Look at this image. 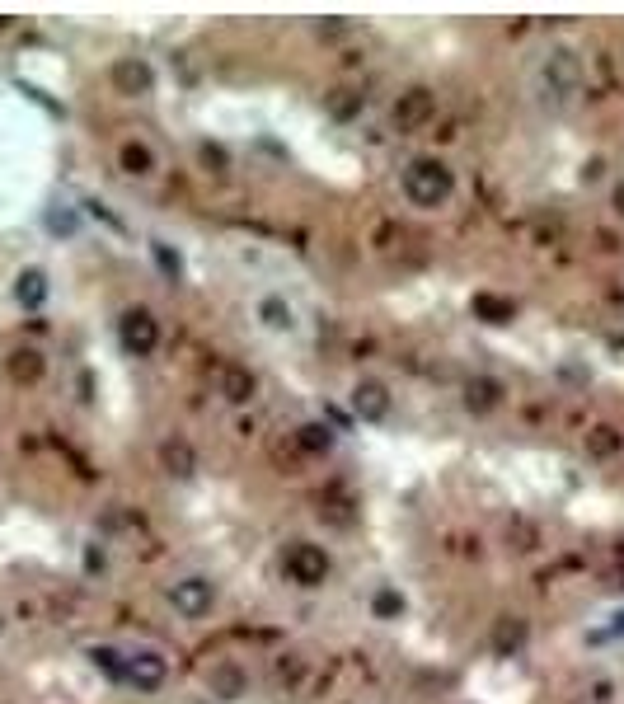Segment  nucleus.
<instances>
[{
    "label": "nucleus",
    "mask_w": 624,
    "mask_h": 704,
    "mask_svg": "<svg viewBox=\"0 0 624 704\" xmlns=\"http://www.w3.org/2000/svg\"><path fill=\"white\" fill-rule=\"evenodd\" d=\"M531 85H535V94H540V104H549V108H568V104H573V99L582 94V57H578V47L549 43L545 52H540L535 71H531Z\"/></svg>",
    "instance_id": "obj_1"
},
{
    "label": "nucleus",
    "mask_w": 624,
    "mask_h": 704,
    "mask_svg": "<svg viewBox=\"0 0 624 704\" xmlns=\"http://www.w3.org/2000/svg\"><path fill=\"white\" fill-rule=\"evenodd\" d=\"M399 193L418 212H437L456 198V169L446 165L442 155H413L409 165L399 169Z\"/></svg>",
    "instance_id": "obj_2"
},
{
    "label": "nucleus",
    "mask_w": 624,
    "mask_h": 704,
    "mask_svg": "<svg viewBox=\"0 0 624 704\" xmlns=\"http://www.w3.org/2000/svg\"><path fill=\"white\" fill-rule=\"evenodd\" d=\"M277 564H282V578H287L291 587H305V592L324 587V582H329V573H334V559H329V550H324V545H315V540H287Z\"/></svg>",
    "instance_id": "obj_3"
},
{
    "label": "nucleus",
    "mask_w": 624,
    "mask_h": 704,
    "mask_svg": "<svg viewBox=\"0 0 624 704\" xmlns=\"http://www.w3.org/2000/svg\"><path fill=\"white\" fill-rule=\"evenodd\" d=\"M165 601L174 606L179 620L198 625V620H207V615L216 611V582L207 578V573H179V578H169Z\"/></svg>",
    "instance_id": "obj_4"
},
{
    "label": "nucleus",
    "mask_w": 624,
    "mask_h": 704,
    "mask_svg": "<svg viewBox=\"0 0 624 704\" xmlns=\"http://www.w3.org/2000/svg\"><path fill=\"white\" fill-rule=\"evenodd\" d=\"M432 118H437V94L427 90V85L399 90L395 104H390V123H395V132H423Z\"/></svg>",
    "instance_id": "obj_5"
},
{
    "label": "nucleus",
    "mask_w": 624,
    "mask_h": 704,
    "mask_svg": "<svg viewBox=\"0 0 624 704\" xmlns=\"http://www.w3.org/2000/svg\"><path fill=\"white\" fill-rule=\"evenodd\" d=\"M118 338L122 348L132 352V357H151L160 348V320H155L151 306H127L118 320Z\"/></svg>",
    "instance_id": "obj_6"
},
{
    "label": "nucleus",
    "mask_w": 624,
    "mask_h": 704,
    "mask_svg": "<svg viewBox=\"0 0 624 704\" xmlns=\"http://www.w3.org/2000/svg\"><path fill=\"white\" fill-rule=\"evenodd\" d=\"M118 681L146 690V695H155V690L169 681L165 653H160V648H132V653H122V676H118Z\"/></svg>",
    "instance_id": "obj_7"
},
{
    "label": "nucleus",
    "mask_w": 624,
    "mask_h": 704,
    "mask_svg": "<svg viewBox=\"0 0 624 704\" xmlns=\"http://www.w3.org/2000/svg\"><path fill=\"white\" fill-rule=\"evenodd\" d=\"M202 681H207V690H212L216 700H226V704L249 695V667H244L240 658H212L207 672H202Z\"/></svg>",
    "instance_id": "obj_8"
},
{
    "label": "nucleus",
    "mask_w": 624,
    "mask_h": 704,
    "mask_svg": "<svg viewBox=\"0 0 624 704\" xmlns=\"http://www.w3.org/2000/svg\"><path fill=\"white\" fill-rule=\"evenodd\" d=\"M395 409V399H390V385L376 381V376H362V381L352 385V414L362 418V423H385Z\"/></svg>",
    "instance_id": "obj_9"
},
{
    "label": "nucleus",
    "mask_w": 624,
    "mask_h": 704,
    "mask_svg": "<svg viewBox=\"0 0 624 704\" xmlns=\"http://www.w3.org/2000/svg\"><path fill=\"white\" fill-rule=\"evenodd\" d=\"M108 80H113V90L127 94V99H141V94L155 90V71L146 57H122V62H113Z\"/></svg>",
    "instance_id": "obj_10"
},
{
    "label": "nucleus",
    "mask_w": 624,
    "mask_h": 704,
    "mask_svg": "<svg viewBox=\"0 0 624 704\" xmlns=\"http://www.w3.org/2000/svg\"><path fill=\"white\" fill-rule=\"evenodd\" d=\"M118 169L127 179H151L160 169V155H155V146L146 137H127L118 141Z\"/></svg>",
    "instance_id": "obj_11"
},
{
    "label": "nucleus",
    "mask_w": 624,
    "mask_h": 704,
    "mask_svg": "<svg viewBox=\"0 0 624 704\" xmlns=\"http://www.w3.org/2000/svg\"><path fill=\"white\" fill-rule=\"evenodd\" d=\"M160 470L174 475V479H193V475H198V451H193V442L179 437V432L165 437V442H160Z\"/></svg>",
    "instance_id": "obj_12"
},
{
    "label": "nucleus",
    "mask_w": 624,
    "mask_h": 704,
    "mask_svg": "<svg viewBox=\"0 0 624 704\" xmlns=\"http://www.w3.org/2000/svg\"><path fill=\"white\" fill-rule=\"evenodd\" d=\"M5 371H10V381H15V385H38L47 376L43 348H33V343H19V348H10V357H5Z\"/></svg>",
    "instance_id": "obj_13"
},
{
    "label": "nucleus",
    "mask_w": 624,
    "mask_h": 704,
    "mask_svg": "<svg viewBox=\"0 0 624 704\" xmlns=\"http://www.w3.org/2000/svg\"><path fill=\"white\" fill-rule=\"evenodd\" d=\"M216 390H221L230 404H249L254 390H259V381H254V371L244 367V362H221V367H216Z\"/></svg>",
    "instance_id": "obj_14"
},
{
    "label": "nucleus",
    "mask_w": 624,
    "mask_h": 704,
    "mask_svg": "<svg viewBox=\"0 0 624 704\" xmlns=\"http://www.w3.org/2000/svg\"><path fill=\"white\" fill-rule=\"evenodd\" d=\"M526 639H531V625H526L521 615H498V620H493V653H498V658L521 653Z\"/></svg>",
    "instance_id": "obj_15"
},
{
    "label": "nucleus",
    "mask_w": 624,
    "mask_h": 704,
    "mask_svg": "<svg viewBox=\"0 0 624 704\" xmlns=\"http://www.w3.org/2000/svg\"><path fill=\"white\" fill-rule=\"evenodd\" d=\"M503 381H498V376H470V381H465V409H470V414H493V409H498V404H503Z\"/></svg>",
    "instance_id": "obj_16"
},
{
    "label": "nucleus",
    "mask_w": 624,
    "mask_h": 704,
    "mask_svg": "<svg viewBox=\"0 0 624 704\" xmlns=\"http://www.w3.org/2000/svg\"><path fill=\"white\" fill-rule=\"evenodd\" d=\"M582 451L592 460H610V456H620L624 451V432L620 428H610V423H596L587 437H582Z\"/></svg>",
    "instance_id": "obj_17"
},
{
    "label": "nucleus",
    "mask_w": 624,
    "mask_h": 704,
    "mask_svg": "<svg viewBox=\"0 0 624 704\" xmlns=\"http://www.w3.org/2000/svg\"><path fill=\"white\" fill-rule=\"evenodd\" d=\"M15 301L24 310H38L47 301V277L38 273V268H24V273H19V282H15Z\"/></svg>",
    "instance_id": "obj_18"
},
{
    "label": "nucleus",
    "mask_w": 624,
    "mask_h": 704,
    "mask_svg": "<svg viewBox=\"0 0 624 704\" xmlns=\"http://www.w3.org/2000/svg\"><path fill=\"white\" fill-rule=\"evenodd\" d=\"M296 446L310 451V456H324V451L334 446V432L324 428V423H301V428H296Z\"/></svg>",
    "instance_id": "obj_19"
},
{
    "label": "nucleus",
    "mask_w": 624,
    "mask_h": 704,
    "mask_svg": "<svg viewBox=\"0 0 624 704\" xmlns=\"http://www.w3.org/2000/svg\"><path fill=\"white\" fill-rule=\"evenodd\" d=\"M371 615H376V620H399V615H404V597H399L395 587H381V592L371 597Z\"/></svg>",
    "instance_id": "obj_20"
},
{
    "label": "nucleus",
    "mask_w": 624,
    "mask_h": 704,
    "mask_svg": "<svg viewBox=\"0 0 624 704\" xmlns=\"http://www.w3.org/2000/svg\"><path fill=\"white\" fill-rule=\"evenodd\" d=\"M259 315H263L268 329H291V306H287V301H277V296L259 301Z\"/></svg>",
    "instance_id": "obj_21"
},
{
    "label": "nucleus",
    "mask_w": 624,
    "mask_h": 704,
    "mask_svg": "<svg viewBox=\"0 0 624 704\" xmlns=\"http://www.w3.org/2000/svg\"><path fill=\"white\" fill-rule=\"evenodd\" d=\"M474 310L488 315V324H507V320H512V301H498V296H474Z\"/></svg>",
    "instance_id": "obj_22"
},
{
    "label": "nucleus",
    "mask_w": 624,
    "mask_h": 704,
    "mask_svg": "<svg viewBox=\"0 0 624 704\" xmlns=\"http://www.w3.org/2000/svg\"><path fill=\"white\" fill-rule=\"evenodd\" d=\"M362 108V94H352V90H334V99H329V113L334 118H352Z\"/></svg>",
    "instance_id": "obj_23"
},
{
    "label": "nucleus",
    "mask_w": 624,
    "mask_h": 704,
    "mask_svg": "<svg viewBox=\"0 0 624 704\" xmlns=\"http://www.w3.org/2000/svg\"><path fill=\"white\" fill-rule=\"evenodd\" d=\"M202 165H207V169H212L216 165V174H226V151H221V146H202Z\"/></svg>",
    "instance_id": "obj_24"
},
{
    "label": "nucleus",
    "mask_w": 624,
    "mask_h": 704,
    "mask_svg": "<svg viewBox=\"0 0 624 704\" xmlns=\"http://www.w3.org/2000/svg\"><path fill=\"white\" fill-rule=\"evenodd\" d=\"M610 212L624 221V179H615V188H610Z\"/></svg>",
    "instance_id": "obj_25"
},
{
    "label": "nucleus",
    "mask_w": 624,
    "mask_h": 704,
    "mask_svg": "<svg viewBox=\"0 0 624 704\" xmlns=\"http://www.w3.org/2000/svg\"><path fill=\"white\" fill-rule=\"evenodd\" d=\"M188 704H212V700H188Z\"/></svg>",
    "instance_id": "obj_26"
},
{
    "label": "nucleus",
    "mask_w": 624,
    "mask_h": 704,
    "mask_svg": "<svg viewBox=\"0 0 624 704\" xmlns=\"http://www.w3.org/2000/svg\"><path fill=\"white\" fill-rule=\"evenodd\" d=\"M0 629H5V620H0Z\"/></svg>",
    "instance_id": "obj_27"
}]
</instances>
